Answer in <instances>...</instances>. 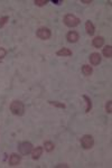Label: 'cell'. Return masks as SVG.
<instances>
[{
  "instance_id": "6da1fadb",
  "label": "cell",
  "mask_w": 112,
  "mask_h": 168,
  "mask_svg": "<svg viewBox=\"0 0 112 168\" xmlns=\"http://www.w3.org/2000/svg\"><path fill=\"white\" fill-rule=\"evenodd\" d=\"M10 111L15 116H23L25 113V104L21 101H13L10 104Z\"/></svg>"
},
{
  "instance_id": "7a4b0ae2",
  "label": "cell",
  "mask_w": 112,
  "mask_h": 168,
  "mask_svg": "<svg viewBox=\"0 0 112 168\" xmlns=\"http://www.w3.org/2000/svg\"><path fill=\"white\" fill-rule=\"evenodd\" d=\"M63 23H64V25L67 27H76L79 26L80 23H81V19H80L79 17H76L75 15H72V13H67V15H65L64 16V18H63Z\"/></svg>"
},
{
  "instance_id": "3957f363",
  "label": "cell",
  "mask_w": 112,
  "mask_h": 168,
  "mask_svg": "<svg viewBox=\"0 0 112 168\" xmlns=\"http://www.w3.org/2000/svg\"><path fill=\"white\" fill-rule=\"evenodd\" d=\"M33 148H34L33 143L29 141L20 142L19 145H18V150H19V152L21 155H28V154H30Z\"/></svg>"
},
{
  "instance_id": "277c9868",
  "label": "cell",
  "mask_w": 112,
  "mask_h": 168,
  "mask_svg": "<svg viewBox=\"0 0 112 168\" xmlns=\"http://www.w3.org/2000/svg\"><path fill=\"white\" fill-rule=\"evenodd\" d=\"M36 36L39 39H43V40H47L52 37V32H50V28H46V27H40V28L37 29Z\"/></svg>"
},
{
  "instance_id": "5b68a950",
  "label": "cell",
  "mask_w": 112,
  "mask_h": 168,
  "mask_svg": "<svg viewBox=\"0 0 112 168\" xmlns=\"http://www.w3.org/2000/svg\"><path fill=\"white\" fill-rule=\"evenodd\" d=\"M81 146L84 149H91L94 146V139L91 135H84L81 138Z\"/></svg>"
},
{
  "instance_id": "8992f818",
  "label": "cell",
  "mask_w": 112,
  "mask_h": 168,
  "mask_svg": "<svg viewBox=\"0 0 112 168\" xmlns=\"http://www.w3.org/2000/svg\"><path fill=\"white\" fill-rule=\"evenodd\" d=\"M66 39H67V42L69 43H76L77 40L80 39V35L79 32H75V30H71L66 34Z\"/></svg>"
},
{
  "instance_id": "52a82bcc",
  "label": "cell",
  "mask_w": 112,
  "mask_h": 168,
  "mask_svg": "<svg viewBox=\"0 0 112 168\" xmlns=\"http://www.w3.org/2000/svg\"><path fill=\"white\" fill-rule=\"evenodd\" d=\"M90 63L92 65H99L100 63H101V61H102V57H101V55H100L99 53H92V54H90Z\"/></svg>"
},
{
  "instance_id": "ba28073f",
  "label": "cell",
  "mask_w": 112,
  "mask_h": 168,
  "mask_svg": "<svg viewBox=\"0 0 112 168\" xmlns=\"http://www.w3.org/2000/svg\"><path fill=\"white\" fill-rule=\"evenodd\" d=\"M21 162V156L18 154H11L9 157V166H17L19 165V162Z\"/></svg>"
},
{
  "instance_id": "9c48e42d",
  "label": "cell",
  "mask_w": 112,
  "mask_h": 168,
  "mask_svg": "<svg viewBox=\"0 0 112 168\" xmlns=\"http://www.w3.org/2000/svg\"><path fill=\"white\" fill-rule=\"evenodd\" d=\"M43 151H44V148L43 147H36V148H33V150H32V158L34 159V160H37V159L40 158V156L43 155Z\"/></svg>"
},
{
  "instance_id": "30bf717a",
  "label": "cell",
  "mask_w": 112,
  "mask_h": 168,
  "mask_svg": "<svg viewBox=\"0 0 112 168\" xmlns=\"http://www.w3.org/2000/svg\"><path fill=\"white\" fill-rule=\"evenodd\" d=\"M92 45L95 48H101L104 45V38H103L102 36H96V37H94L92 39Z\"/></svg>"
},
{
  "instance_id": "8fae6325",
  "label": "cell",
  "mask_w": 112,
  "mask_h": 168,
  "mask_svg": "<svg viewBox=\"0 0 112 168\" xmlns=\"http://www.w3.org/2000/svg\"><path fill=\"white\" fill-rule=\"evenodd\" d=\"M56 55L61 56V57H69V56H72V51L69 48L63 47V48H61L59 51L56 52Z\"/></svg>"
},
{
  "instance_id": "7c38bea8",
  "label": "cell",
  "mask_w": 112,
  "mask_h": 168,
  "mask_svg": "<svg viewBox=\"0 0 112 168\" xmlns=\"http://www.w3.org/2000/svg\"><path fill=\"white\" fill-rule=\"evenodd\" d=\"M85 30H86V32H88V35H90V36L94 35V32H95V27H94L92 21H90V20L86 21L85 23Z\"/></svg>"
},
{
  "instance_id": "4fadbf2b",
  "label": "cell",
  "mask_w": 112,
  "mask_h": 168,
  "mask_svg": "<svg viewBox=\"0 0 112 168\" xmlns=\"http://www.w3.org/2000/svg\"><path fill=\"white\" fill-rule=\"evenodd\" d=\"M102 54H103V56H104V57L111 58L112 57V46L111 45L104 46V48L102 49Z\"/></svg>"
},
{
  "instance_id": "5bb4252c",
  "label": "cell",
  "mask_w": 112,
  "mask_h": 168,
  "mask_svg": "<svg viewBox=\"0 0 112 168\" xmlns=\"http://www.w3.org/2000/svg\"><path fill=\"white\" fill-rule=\"evenodd\" d=\"M82 73L85 75V76H90V75H92V73H93L92 66H90V65H88V64L83 65L82 66Z\"/></svg>"
},
{
  "instance_id": "9a60e30c",
  "label": "cell",
  "mask_w": 112,
  "mask_h": 168,
  "mask_svg": "<svg viewBox=\"0 0 112 168\" xmlns=\"http://www.w3.org/2000/svg\"><path fill=\"white\" fill-rule=\"evenodd\" d=\"M82 97L84 99V100H85V103H86L85 112L86 113L90 112V111H91V109H92V101H91V99H90V97H88V95H85V94H84V95H83Z\"/></svg>"
},
{
  "instance_id": "2e32d148",
  "label": "cell",
  "mask_w": 112,
  "mask_h": 168,
  "mask_svg": "<svg viewBox=\"0 0 112 168\" xmlns=\"http://www.w3.org/2000/svg\"><path fill=\"white\" fill-rule=\"evenodd\" d=\"M54 148H55V145H54L52 141H45L44 142V149L46 150L47 152H52L54 150Z\"/></svg>"
},
{
  "instance_id": "e0dca14e",
  "label": "cell",
  "mask_w": 112,
  "mask_h": 168,
  "mask_svg": "<svg viewBox=\"0 0 112 168\" xmlns=\"http://www.w3.org/2000/svg\"><path fill=\"white\" fill-rule=\"evenodd\" d=\"M48 103L55 108H59V109H65L66 108L65 104L62 103V102H57V101H48Z\"/></svg>"
},
{
  "instance_id": "ac0fdd59",
  "label": "cell",
  "mask_w": 112,
  "mask_h": 168,
  "mask_svg": "<svg viewBox=\"0 0 112 168\" xmlns=\"http://www.w3.org/2000/svg\"><path fill=\"white\" fill-rule=\"evenodd\" d=\"M8 20H9V17L8 16H3L0 18V28H2L7 23H8Z\"/></svg>"
},
{
  "instance_id": "d6986e66",
  "label": "cell",
  "mask_w": 112,
  "mask_h": 168,
  "mask_svg": "<svg viewBox=\"0 0 112 168\" xmlns=\"http://www.w3.org/2000/svg\"><path fill=\"white\" fill-rule=\"evenodd\" d=\"M34 3L38 7H43V6H45L46 3H48V0H35Z\"/></svg>"
},
{
  "instance_id": "ffe728a7",
  "label": "cell",
  "mask_w": 112,
  "mask_h": 168,
  "mask_svg": "<svg viewBox=\"0 0 112 168\" xmlns=\"http://www.w3.org/2000/svg\"><path fill=\"white\" fill-rule=\"evenodd\" d=\"M106 113H112V101H108V103L106 105Z\"/></svg>"
},
{
  "instance_id": "44dd1931",
  "label": "cell",
  "mask_w": 112,
  "mask_h": 168,
  "mask_svg": "<svg viewBox=\"0 0 112 168\" xmlns=\"http://www.w3.org/2000/svg\"><path fill=\"white\" fill-rule=\"evenodd\" d=\"M6 55H7V51L3 48V47H0V61L6 57Z\"/></svg>"
},
{
  "instance_id": "7402d4cb",
  "label": "cell",
  "mask_w": 112,
  "mask_h": 168,
  "mask_svg": "<svg viewBox=\"0 0 112 168\" xmlns=\"http://www.w3.org/2000/svg\"><path fill=\"white\" fill-rule=\"evenodd\" d=\"M52 2L55 3V5H61V3H63L62 0H52Z\"/></svg>"
},
{
  "instance_id": "603a6c76",
  "label": "cell",
  "mask_w": 112,
  "mask_h": 168,
  "mask_svg": "<svg viewBox=\"0 0 112 168\" xmlns=\"http://www.w3.org/2000/svg\"><path fill=\"white\" fill-rule=\"evenodd\" d=\"M82 2L83 3H86V5H88V3H91L92 1H91V0H90V1H86V0H82Z\"/></svg>"
}]
</instances>
